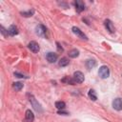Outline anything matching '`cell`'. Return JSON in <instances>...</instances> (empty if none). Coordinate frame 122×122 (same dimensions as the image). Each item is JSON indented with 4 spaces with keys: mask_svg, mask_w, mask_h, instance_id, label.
Returning <instances> with one entry per match:
<instances>
[{
    "mask_svg": "<svg viewBox=\"0 0 122 122\" xmlns=\"http://www.w3.org/2000/svg\"><path fill=\"white\" fill-rule=\"evenodd\" d=\"M98 73H99V76L103 79L105 78H108L109 75H110V70L107 66H101L99 68V71H98Z\"/></svg>",
    "mask_w": 122,
    "mask_h": 122,
    "instance_id": "obj_1",
    "label": "cell"
},
{
    "mask_svg": "<svg viewBox=\"0 0 122 122\" xmlns=\"http://www.w3.org/2000/svg\"><path fill=\"white\" fill-rule=\"evenodd\" d=\"M30 102L31 103L32 107L34 108V110H35L36 112H43V110H42V108H41V105L35 100V98H34L32 95L30 96Z\"/></svg>",
    "mask_w": 122,
    "mask_h": 122,
    "instance_id": "obj_2",
    "label": "cell"
},
{
    "mask_svg": "<svg viewBox=\"0 0 122 122\" xmlns=\"http://www.w3.org/2000/svg\"><path fill=\"white\" fill-rule=\"evenodd\" d=\"M71 30H72V32L75 34V35H77L79 38H81V39H84V40H88V37H87V35L80 30V29H78L77 27H72V29H71Z\"/></svg>",
    "mask_w": 122,
    "mask_h": 122,
    "instance_id": "obj_3",
    "label": "cell"
},
{
    "mask_svg": "<svg viewBox=\"0 0 122 122\" xmlns=\"http://www.w3.org/2000/svg\"><path fill=\"white\" fill-rule=\"evenodd\" d=\"M72 79L74 81V83H82L84 81V74L81 72V71H75L73 73V76H72Z\"/></svg>",
    "mask_w": 122,
    "mask_h": 122,
    "instance_id": "obj_4",
    "label": "cell"
},
{
    "mask_svg": "<svg viewBox=\"0 0 122 122\" xmlns=\"http://www.w3.org/2000/svg\"><path fill=\"white\" fill-rule=\"evenodd\" d=\"M104 25H105V28L107 29V30H109L111 33H113L115 31V29H114V26L112 24V22L109 19H106L104 21Z\"/></svg>",
    "mask_w": 122,
    "mask_h": 122,
    "instance_id": "obj_5",
    "label": "cell"
},
{
    "mask_svg": "<svg viewBox=\"0 0 122 122\" xmlns=\"http://www.w3.org/2000/svg\"><path fill=\"white\" fill-rule=\"evenodd\" d=\"M112 107L116 111H121L122 110V98H115L112 101Z\"/></svg>",
    "mask_w": 122,
    "mask_h": 122,
    "instance_id": "obj_6",
    "label": "cell"
},
{
    "mask_svg": "<svg viewBox=\"0 0 122 122\" xmlns=\"http://www.w3.org/2000/svg\"><path fill=\"white\" fill-rule=\"evenodd\" d=\"M35 31H36V33H37L39 36H44V35L46 34V32H47V29H46V27L43 26V25H38V26H36V28H35Z\"/></svg>",
    "mask_w": 122,
    "mask_h": 122,
    "instance_id": "obj_7",
    "label": "cell"
},
{
    "mask_svg": "<svg viewBox=\"0 0 122 122\" xmlns=\"http://www.w3.org/2000/svg\"><path fill=\"white\" fill-rule=\"evenodd\" d=\"M28 47H29V49H30L32 52H34V53L38 52V51H39V50H40L39 45H38L35 41H31V42H30V43H29V45H28Z\"/></svg>",
    "mask_w": 122,
    "mask_h": 122,
    "instance_id": "obj_8",
    "label": "cell"
},
{
    "mask_svg": "<svg viewBox=\"0 0 122 122\" xmlns=\"http://www.w3.org/2000/svg\"><path fill=\"white\" fill-rule=\"evenodd\" d=\"M57 54L55 53V52H51V51H50V52H48L47 54H46V58H47V60L50 62V63H54L56 60H57Z\"/></svg>",
    "mask_w": 122,
    "mask_h": 122,
    "instance_id": "obj_9",
    "label": "cell"
},
{
    "mask_svg": "<svg viewBox=\"0 0 122 122\" xmlns=\"http://www.w3.org/2000/svg\"><path fill=\"white\" fill-rule=\"evenodd\" d=\"M74 6H75V9H76V11H77V12H81L82 10H85L84 2L81 1V0H76V1L74 2Z\"/></svg>",
    "mask_w": 122,
    "mask_h": 122,
    "instance_id": "obj_10",
    "label": "cell"
},
{
    "mask_svg": "<svg viewBox=\"0 0 122 122\" xmlns=\"http://www.w3.org/2000/svg\"><path fill=\"white\" fill-rule=\"evenodd\" d=\"M7 31H8V34H10V36H14L18 33V29L15 25H11V26H10V28L8 29Z\"/></svg>",
    "mask_w": 122,
    "mask_h": 122,
    "instance_id": "obj_11",
    "label": "cell"
},
{
    "mask_svg": "<svg viewBox=\"0 0 122 122\" xmlns=\"http://www.w3.org/2000/svg\"><path fill=\"white\" fill-rule=\"evenodd\" d=\"M34 119V115L32 113V112L30 110H27L26 113H25V120L27 122H32Z\"/></svg>",
    "mask_w": 122,
    "mask_h": 122,
    "instance_id": "obj_12",
    "label": "cell"
},
{
    "mask_svg": "<svg viewBox=\"0 0 122 122\" xmlns=\"http://www.w3.org/2000/svg\"><path fill=\"white\" fill-rule=\"evenodd\" d=\"M95 66H96V61L95 60H93V59H88L86 61V67H87V69L91 70V69L94 68Z\"/></svg>",
    "mask_w": 122,
    "mask_h": 122,
    "instance_id": "obj_13",
    "label": "cell"
},
{
    "mask_svg": "<svg viewBox=\"0 0 122 122\" xmlns=\"http://www.w3.org/2000/svg\"><path fill=\"white\" fill-rule=\"evenodd\" d=\"M78 55H79V51L76 49H72L71 51H69V56L71 58H76Z\"/></svg>",
    "mask_w": 122,
    "mask_h": 122,
    "instance_id": "obj_14",
    "label": "cell"
},
{
    "mask_svg": "<svg viewBox=\"0 0 122 122\" xmlns=\"http://www.w3.org/2000/svg\"><path fill=\"white\" fill-rule=\"evenodd\" d=\"M69 59L68 58H66V57H63V58H61L60 59V61L58 62V65L60 66V67H66L67 65H69Z\"/></svg>",
    "mask_w": 122,
    "mask_h": 122,
    "instance_id": "obj_15",
    "label": "cell"
},
{
    "mask_svg": "<svg viewBox=\"0 0 122 122\" xmlns=\"http://www.w3.org/2000/svg\"><path fill=\"white\" fill-rule=\"evenodd\" d=\"M55 107H56L58 110H63V109H65L66 104H65L64 101H56V102H55Z\"/></svg>",
    "mask_w": 122,
    "mask_h": 122,
    "instance_id": "obj_16",
    "label": "cell"
},
{
    "mask_svg": "<svg viewBox=\"0 0 122 122\" xmlns=\"http://www.w3.org/2000/svg\"><path fill=\"white\" fill-rule=\"evenodd\" d=\"M61 81H62V82H64V83H67V84H71V85H74V84H75V83H74V81H73V79H72V78H71V77H69V76L64 77Z\"/></svg>",
    "mask_w": 122,
    "mask_h": 122,
    "instance_id": "obj_17",
    "label": "cell"
},
{
    "mask_svg": "<svg viewBox=\"0 0 122 122\" xmlns=\"http://www.w3.org/2000/svg\"><path fill=\"white\" fill-rule=\"evenodd\" d=\"M88 95H89V97H90L92 100H93V101H95V100L97 99L96 93H95V92H94L93 90H90V91H89V93H88Z\"/></svg>",
    "mask_w": 122,
    "mask_h": 122,
    "instance_id": "obj_18",
    "label": "cell"
},
{
    "mask_svg": "<svg viewBox=\"0 0 122 122\" xmlns=\"http://www.w3.org/2000/svg\"><path fill=\"white\" fill-rule=\"evenodd\" d=\"M12 87H13V89L15 91H21L22 88H23V84L20 83V82H14L13 85H12Z\"/></svg>",
    "mask_w": 122,
    "mask_h": 122,
    "instance_id": "obj_19",
    "label": "cell"
},
{
    "mask_svg": "<svg viewBox=\"0 0 122 122\" xmlns=\"http://www.w3.org/2000/svg\"><path fill=\"white\" fill-rule=\"evenodd\" d=\"M33 13H34V10H29V11H23V12H21V14H22L23 16H25V17H30V16H31Z\"/></svg>",
    "mask_w": 122,
    "mask_h": 122,
    "instance_id": "obj_20",
    "label": "cell"
},
{
    "mask_svg": "<svg viewBox=\"0 0 122 122\" xmlns=\"http://www.w3.org/2000/svg\"><path fill=\"white\" fill-rule=\"evenodd\" d=\"M14 76H16V77H19V78H26V76H24L23 74H21V73H18V72H14Z\"/></svg>",
    "mask_w": 122,
    "mask_h": 122,
    "instance_id": "obj_21",
    "label": "cell"
},
{
    "mask_svg": "<svg viewBox=\"0 0 122 122\" xmlns=\"http://www.w3.org/2000/svg\"><path fill=\"white\" fill-rule=\"evenodd\" d=\"M56 46H57V50H58V51H63V48L60 46V44L57 42L56 43Z\"/></svg>",
    "mask_w": 122,
    "mask_h": 122,
    "instance_id": "obj_22",
    "label": "cell"
},
{
    "mask_svg": "<svg viewBox=\"0 0 122 122\" xmlns=\"http://www.w3.org/2000/svg\"><path fill=\"white\" fill-rule=\"evenodd\" d=\"M58 114H65V115H67V114H69L67 112H63V111H58Z\"/></svg>",
    "mask_w": 122,
    "mask_h": 122,
    "instance_id": "obj_23",
    "label": "cell"
}]
</instances>
